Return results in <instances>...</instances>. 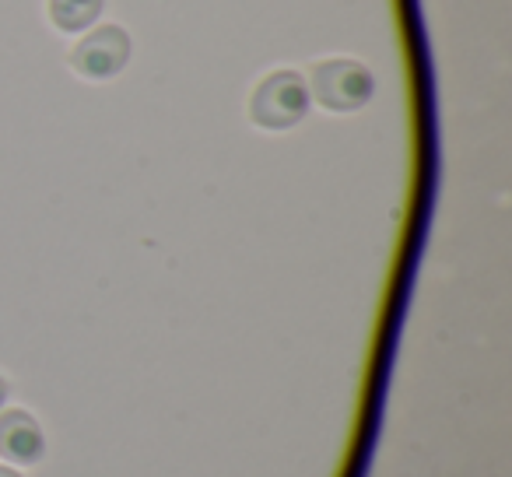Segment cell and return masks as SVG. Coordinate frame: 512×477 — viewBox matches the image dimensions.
<instances>
[{
    "mask_svg": "<svg viewBox=\"0 0 512 477\" xmlns=\"http://www.w3.org/2000/svg\"><path fill=\"white\" fill-rule=\"evenodd\" d=\"M309 109V88L295 71H274L256 85L249 99V116L253 123L267 130H285L306 116Z\"/></svg>",
    "mask_w": 512,
    "mask_h": 477,
    "instance_id": "6da1fadb",
    "label": "cell"
},
{
    "mask_svg": "<svg viewBox=\"0 0 512 477\" xmlns=\"http://www.w3.org/2000/svg\"><path fill=\"white\" fill-rule=\"evenodd\" d=\"M313 88H316V99L327 109H334V113H351V109H362L365 102H369L372 78L355 60H327V64L316 67Z\"/></svg>",
    "mask_w": 512,
    "mask_h": 477,
    "instance_id": "7a4b0ae2",
    "label": "cell"
},
{
    "mask_svg": "<svg viewBox=\"0 0 512 477\" xmlns=\"http://www.w3.org/2000/svg\"><path fill=\"white\" fill-rule=\"evenodd\" d=\"M130 57V39L123 29L116 25H102V29L88 32L71 53V64L81 78H92V81H106L113 74L123 71Z\"/></svg>",
    "mask_w": 512,
    "mask_h": 477,
    "instance_id": "3957f363",
    "label": "cell"
},
{
    "mask_svg": "<svg viewBox=\"0 0 512 477\" xmlns=\"http://www.w3.org/2000/svg\"><path fill=\"white\" fill-rule=\"evenodd\" d=\"M43 428L29 411H0V456L11 463H36L43 456Z\"/></svg>",
    "mask_w": 512,
    "mask_h": 477,
    "instance_id": "277c9868",
    "label": "cell"
},
{
    "mask_svg": "<svg viewBox=\"0 0 512 477\" xmlns=\"http://www.w3.org/2000/svg\"><path fill=\"white\" fill-rule=\"evenodd\" d=\"M102 15V0H50V18L60 32H85Z\"/></svg>",
    "mask_w": 512,
    "mask_h": 477,
    "instance_id": "5b68a950",
    "label": "cell"
},
{
    "mask_svg": "<svg viewBox=\"0 0 512 477\" xmlns=\"http://www.w3.org/2000/svg\"><path fill=\"white\" fill-rule=\"evenodd\" d=\"M4 397H8V383L0 379V407H4Z\"/></svg>",
    "mask_w": 512,
    "mask_h": 477,
    "instance_id": "8992f818",
    "label": "cell"
},
{
    "mask_svg": "<svg viewBox=\"0 0 512 477\" xmlns=\"http://www.w3.org/2000/svg\"><path fill=\"white\" fill-rule=\"evenodd\" d=\"M0 477H22L18 470H8V467H0Z\"/></svg>",
    "mask_w": 512,
    "mask_h": 477,
    "instance_id": "52a82bcc",
    "label": "cell"
}]
</instances>
